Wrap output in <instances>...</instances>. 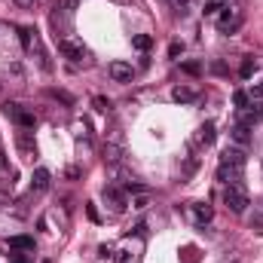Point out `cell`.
<instances>
[{"label":"cell","mask_w":263,"mask_h":263,"mask_svg":"<svg viewBox=\"0 0 263 263\" xmlns=\"http://www.w3.org/2000/svg\"><path fill=\"white\" fill-rule=\"evenodd\" d=\"M9 248L12 251H34V239L31 236H9Z\"/></svg>","instance_id":"17"},{"label":"cell","mask_w":263,"mask_h":263,"mask_svg":"<svg viewBox=\"0 0 263 263\" xmlns=\"http://www.w3.org/2000/svg\"><path fill=\"white\" fill-rule=\"evenodd\" d=\"M132 46H135L138 52H147V49L153 46V37H150V34H135V37H132Z\"/></svg>","instance_id":"18"},{"label":"cell","mask_w":263,"mask_h":263,"mask_svg":"<svg viewBox=\"0 0 263 263\" xmlns=\"http://www.w3.org/2000/svg\"><path fill=\"white\" fill-rule=\"evenodd\" d=\"M49 184H52L49 168H37V172H34V178H31V193H46V190H49Z\"/></svg>","instance_id":"10"},{"label":"cell","mask_w":263,"mask_h":263,"mask_svg":"<svg viewBox=\"0 0 263 263\" xmlns=\"http://www.w3.org/2000/svg\"><path fill=\"white\" fill-rule=\"evenodd\" d=\"M3 114H6L9 120H15L18 129H34V126H37V117H34L31 110H25L22 104H15V101H6V104H3Z\"/></svg>","instance_id":"3"},{"label":"cell","mask_w":263,"mask_h":263,"mask_svg":"<svg viewBox=\"0 0 263 263\" xmlns=\"http://www.w3.org/2000/svg\"><path fill=\"white\" fill-rule=\"evenodd\" d=\"M15 147H18V153H22L25 159H34V156H37V144H34V138H31L28 129H18V135H15Z\"/></svg>","instance_id":"8"},{"label":"cell","mask_w":263,"mask_h":263,"mask_svg":"<svg viewBox=\"0 0 263 263\" xmlns=\"http://www.w3.org/2000/svg\"><path fill=\"white\" fill-rule=\"evenodd\" d=\"M199 98V89L193 86H175L172 89V101H178V104H193Z\"/></svg>","instance_id":"11"},{"label":"cell","mask_w":263,"mask_h":263,"mask_svg":"<svg viewBox=\"0 0 263 263\" xmlns=\"http://www.w3.org/2000/svg\"><path fill=\"white\" fill-rule=\"evenodd\" d=\"M104 153H107V159H110V162H117V159H120V147H117V144L104 147Z\"/></svg>","instance_id":"25"},{"label":"cell","mask_w":263,"mask_h":263,"mask_svg":"<svg viewBox=\"0 0 263 263\" xmlns=\"http://www.w3.org/2000/svg\"><path fill=\"white\" fill-rule=\"evenodd\" d=\"M59 52L65 55L67 62H83L89 55V49L83 46V40H73V37H62L59 40Z\"/></svg>","instance_id":"5"},{"label":"cell","mask_w":263,"mask_h":263,"mask_svg":"<svg viewBox=\"0 0 263 263\" xmlns=\"http://www.w3.org/2000/svg\"><path fill=\"white\" fill-rule=\"evenodd\" d=\"M43 263H49V260H43Z\"/></svg>","instance_id":"33"},{"label":"cell","mask_w":263,"mask_h":263,"mask_svg":"<svg viewBox=\"0 0 263 263\" xmlns=\"http://www.w3.org/2000/svg\"><path fill=\"white\" fill-rule=\"evenodd\" d=\"M230 141H233L236 147H248V144H251V129L242 126V123H236V126L230 129Z\"/></svg>","instance_id":"12"},{"label":"cell","mask_w":263,"mask_h":263,"mask_svg":"<svg viewBox=\"0 0 263 263\" xmlns=\"http://www.w3.org/2000/svg\"><path fill=\"white\" fill-rule=\"evenodd\" d=\"M251 101H254V98H251V95H248V92H242V89H239V92H236V95H233V104H236V107H239V110H245V107H248V104H251Z\"/></svg>","instance_id":"21"},{"label":"cell","mask_w":263,"mask_h":263,"mask_svg":"<svg viewBox=\"0 0 263 263\" xmlns=\"http://www.w3.org/2000/svg\"><path fill=\"white\" fill-rule=\"evenodd\" d=\"M86 214H89V220H92V223H98V220H101V214H98V208H95L92 202L86 205Z\"/></svg>","instance_id":"26"},{"label":"cell","mask_w":263,"mask_h":263,"mask_svg":"<svg viewBox=\"0 0 263 263\" xmlns=\"http://www.w3.org/2000/svg\"><path fill=\"white\" fill-rule=\"evenodd\" d=\"M101 199H104V205H110V211H114V214H123V211L129 208L126 193H123L120 187H114V184H107V187L101 190Z\"/></svg>","instance_id":"6"},{"label":"cell","mask_w":263,"mask_h":263,"mask_svg":"<svg viewBox=\"0 0 263 263\" xmlns=\"http://www.w3.org/2000/svg\"><path fill=\"white\" fill-rule=\"evenodd\" d=\"M168 55L178 59V55H181V43H172V46H168Z\"/></svg>","instance_id":"30"},{"label":"cell","mask_w":263,"mask_h":263,"mask_svg":"<svg viewBox=\"0 0 263 263\" xmlns=\"http://www.w3.org/2000/svg\"><path fill=\"white\" fill-rule=\"evenodd\" d=\"M107 73H110L114 83H132L135 67H132L129 62H110V65H107Z\"/></svg>","instance_id":"7"},{"label":"cell","mask_w":263,"mask_h":263,"mask_svg":"<svg viewBox=\"0 0 263 263\" xmlns=\"http://www.w3.org/2000/svg\"><path fill=\"white\" fill-rule=\"evenodd\" d=\"M220 12H223V3H220V0H205L202 15H220Z\"/></svg>","instance_id":"20"},{"label":"cell","mask_w":263,"mask_h":263,"mask_svg":"<svg viewBox=\"0 0 263 263\" xmlns=\"http://www.w3.org/2000/svg\"><path fill=\"white\" fill-rule=\"evenodd\" d=\"M132 208H138V211H141V208H147V196H138L135 202H132Z\"/></svg>","instance_id":"29"},{"label":"cell","mask_w":263,"mask_h":263,"mask_svg":"<svg viewBox=\"0 0 263 263\" xmlns=\"http://www.w3.org/2000/svg\"><path fill=\"white\" fill-rule=\"evenodd\" d=\"M214 138H217V132H214V123H205V126H199L196 141L202 144V147H211V144H214Z\"/></svg>","instance_id":"16"},{"label":"cell","mask_w":263,"mask_h":263,"mask_svg":"<svg viewBox=\"0 0 263 263\" xmlns=\"http://www.w3.org/2000/svg\"><path fill=\"white\" fill-rule=\"evenodd\" d=\"M242 22H245V15H242L239 9H227V6H223V12H220V18H217V31L230 37V34H236V31L242 28Z\"/></svg>","instance_id":"4"},{"label":"cell","mask_w":263,"mask_h":263,"mask_svg":"<svg viewBox=\"0 0 263 263\" xmlns=\"http://www.w3.org/2000/svg\"><path fill=\"white\" fill-rule=\"evenodd\" d=\"M260 120H263V104H260V101H251L245 110H239V123H242V126H248V129H251V126H257Z\"/></svg>","instance_id":"9"},{"label":"cell","mask_w":263,"mask_h":263,"mask_svg":"<svg viewBox=\"0 0 263 263\" xmlns=\"http://www.w3.org/2000/svg\"><path fill=\"white\" fill-rule=\"evenodd\" d=\"M193 217H196V223H208L214 217V208L208 202H193Z\"/></svg>","instance_id":"15"},{"label":"cell","mask_w":263,"mask_h":263,"mask_svg":"<svg viewBox=\"0 0 263 263\" xmlns=\"http://www.w3.org/2000/svg\"><path fill=\"white\" fill-rule=\"evenodd\" d=\"M245 162H248V156H245V147H227L223 150V156H220V165H217V181L227 187V184H236V181H242V172H245Z\"/></svg>","instance_id":"1"},{"label":"cell","mask_w":263,"mask_h":263,"mask_svg":"<svg viewBox=\"0 0 263 263\" xmlns=\"http://www.w3.org/2000/svg\"><path fill=\"white\" fill-rule=\"evenodd\" d=\"M254 70H257V59H254V55H248V59L242 62V67H239V77H242V80H248Z\"/></svg>","instance_id":"19"},{"label":"cell","mask_w":263,"mask_h":263,"mask_svg":"<svg viewBox=\"0 0 263 263\" xmlns=\"http://www.w3.org/2000/svg\"><path fill=\"white\" fill-rule=\"evenodd\" d=\"M184 73H190V77H199V73H202V65H199V62H184Z\"/></svg>","instance_id":"24"},{"label":"cell","mask_w":263,"mask_h":263,"mask_svg":"<svg viewBox=\"0 0 263 263\" xmlns=\"http://www.w3.org/2000/svg\"><path fill=\"white\" fill-rule=\"evenodd\" d=\"M18 40H22V49H25V52H34V46H37V31H34V28H18Z\"/></svg>","instance_id":"14"},{"label":"cell","mask_w":263,"mask_h":263,"mask_svg":"<svg viewBox=\"0 0 263 263\" xmlns=\"http://www.w3.org/2000/svg\"><path fill=\"white\" fill-rule=\"evenodd\" d=\"M12 178H15V172L9 168V162H6V156L0 153V190H12V184H15Z\"/></svg>","instance_id":"13"},{"label":"cell","mask_w":263,"mask_h":263,"mask_svg":"<svg viewBox=\"0 0 263 263\" xmlns=\"http://www.w3.org/2000/svg\"><path fill=\"white\" fill-rule=\"evenodd\" d=\"M9 263H28V260H25V254H9Z\"/></svg>","instance_id":"32"},{"label":"cell","mask_w":263,"mask_h":263,"mask_svg":"<svg viewBox=\"0 0 263 263\" xmlns=\"http://www.w3.org/2000/svg\"><path fill=\"white\" fill-rule=\"evenodd\" d=\"M172 3V9L178 12V15H187L190 12V0H168Z\"/></svg>","instance_id":"23"},{"label":"cell","mask_w":263,"mask_h":263,"mask_svg":"<svg viewBox=\"0 0 263 263\" xmlns=\"http://www.w3.org/2000/svg\"><path fill=\"white\" fill-rule=\"evenodd\" d=\"M223 205H227L233 214H245V208H248V190H245L242 181L223 187Z\"/></svg>","instance_id":"2"},{"label":"cell","mask_w":263,"mask_h":263,"mask_svg":"<svg viewBox=\"0 0 263 263\" xmlns=\"http://www.w3.org/2000/svg\"><path fill=\"white\" fill-rule=\"evenodd\" d=\"M12 3H15L18 9H31V6H34V0H12Z\"/></svg>","instance_id":"31"},{"label":"cell","mask_w":263,"mask_h":263,"mask_svg":"<svg viewBox=\"0 0 263 263\" xmlns=\"http://www.w3.org/2000/svg\"><path fill=\"white\" fill-rule=\"evenodd\" d=\"M55 9H65V12H73L77 9V0H59V6Z\"/></svg>","instance_id":"28"},{"label":"cell","mask_w":263,"mask_h":263,"mask_svg":"<svg viewBox=\"0 0 263 263\" xmlns=\"http://www.w3.org/2000/svg\"><path fill=\"white\" fill-rule=\"evenodd\" d=\"M92 107H95L98 114H110V101H107L104 95H95V98H92Z\"/></svg>","instance_id":"22"},{"label":"cell","mask_w":263,"mask_h":263,"mask_svg":"<svg viewBox=\"0 0 263 263\" xmlns=\"http://www.w3.org/2000/svg\"><path fill=\"white\" fill-rule=\"evenodd\" d=\"M49 95H52V98H59V101H65V104H70V101H73L67 92H59V89H49Z\"/></svg>","instance_id":"27"}]
</instances>
